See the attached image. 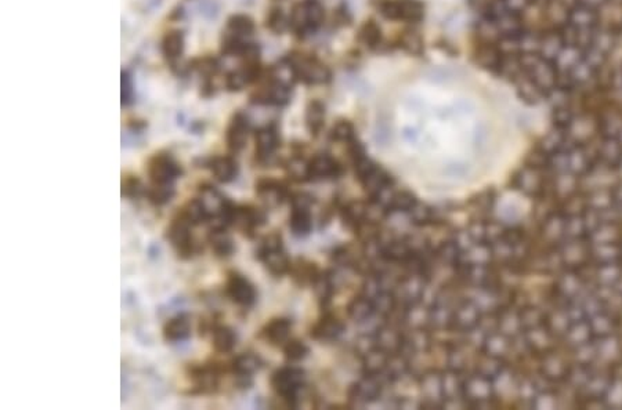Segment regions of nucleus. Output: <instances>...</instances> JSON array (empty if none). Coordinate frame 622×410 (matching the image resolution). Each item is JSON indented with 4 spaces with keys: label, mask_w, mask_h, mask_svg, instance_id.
<instances>
[{
    "label": "nucleus",
    "mask_w": 622,
    "mask_h": 410,
    "mask_svg": "<svg viewBox=\"0 0 622 410\" xmlns=\"http://www.w3.org/2000/svg\"><path fill=\"white\" fill-rule=\"evenodd\" d=\"M258 259L263 263L268 272L274 276H283L290 271V260L288 257L283 237L280 234H270L264 237L258 247Z\"/></svg>",
    "instance_id": "f257e3e1"
},
{
    "label": "nucleus",
    "mask_w": 622,
    "mask_h": 410,
    "mask_svg": "<svg viewBox=\"0 0 622 410\" xmlns=\"http://www.w3.org/2000/svg\"><path fill=\"white\" fill-rule=\"evenodd\" d=\"M305 370L296 366H285L271 376V387L289 406H296L299 394L305 388Z\"/></svg>",
    "instance_id": "f03ea898"
},
{
    "label": "nucleus",
    "mask_w": 622,
    "mask_h": 410,
    "mask_svg": "<svg viewBox=\"0 0 622 410\" xmlns=\"http://www.w3.org/2000/svg\"><path fill=\"white\" fill-rule=\"evenodd\" d=\"M290 29L305 38L315 32L324 21V9L315 0H305L297 3L290 13Z\"/></svg>",
    "instance_id": "7ed1b4c3"
},
{
    "label": "nucleus",
    "mask_w": 622,
    "mask_h": 410,
    "mask_svg": "<svg viewBox=\"0 0 622 410\" xmlns=\"http://www.w3.org/2000/svg\"><path fill=\"white\" fill-rule=\"evenodd\" d=\"M147 173L152 185H169L183 176V169L169 152H158L148 161Z\"/></svg>",
    "instance_id": "20e7f679"
},
{
    "label": "nucleus",
    "mask_w": 622,
    "mask_h": 410,
    "mask_svg": "<svg viewBox=\"0 0 622 410\" xmlns=\"http://www.w3.org/2000/svg\"><path fill=\"white\" fill-rule=\"evenodd\" d=\"M381 13L387 20L419 23L425 16V6L419 0H387L381 6Z\"/></svg>",
    "instance_id": "39448f33"
},
{
    "label": "nucleus",
    "mask_w": 622,
    "mask_h": 410,
    "mask_svg": "<svg viewBox=\"0 0 622 410\" xmlns=\"http://www.w3.org/2000/svg\"><path fill=\"white\" fill-rule=\"evenodd\" d=\"M190 227H192L191 224L180 216L173 220V222L169 225L167 237L179 257L181 259H191L199 250L198 244L192 238Z\"/></svg>",
    "instance_id": "423d86ee"
},
{
    "label": "nucleus",
    "mask_w": 622,
    "mask_h": 410,
    "mask_svg": "<svg viewBox=\"0 0 622 410\" xmlns=\"http://www.w3.org/2000/svg\"><path fill=\"white\" fill-rule=\"evenodd\" d=\"M267 216L264 210L251 206V205H236L231 210L230 225H234L241 232L249 238H252L258 228H260L265 222Z\"/></svg>",
    "instance_id": "0eeeda50"
},
{
    "label": "nucleus",
    "mask_w": 622,
    "mask_h": 410,
    "mask_svg": "<svg viewBox=\"0 0 622 410\" xmlns=\"http://www.w3.org/2000/svg\"><path fill=\"white\" fill-rule=\"evenodd\" d=\"M289 61L295 68L297 80H302L307 85H322L330 82L331 79L330 70L315 58L296 55L290 57Z\"/></svg>",
    "instance_id": "6e6552de"
},
{
    "label": "nucleus",
    "mask_w": 622,
    "mask_h": 410,
    "mask_svg": "<svg viewBox=\"0 0 622 410\" xmlns=\"http://www.w3.org/2000/svg\"><path fill=\"white\" fill-rule=\"evenodd\" d=\"M226 293L236 304L243 308H251L258 298L255 286L238 272H228Z\"/></svg>",
    "instance_id": "1a4fd4ad"
},
{
    "label": "nucleus",
    "mask_w": 622,
    "mask_h": 410,
    "mask_svg": "<svg viewBox=\"0 0 622 410\" xmlns=\"http://www.w3.org/2000/svg\"><path fill=\"white\" fill-rule=\"evenodd\" d=\"M419 387L423 398L422 406L426 409H441L446 406L444 395H443V384H441V373L431 370L421 376Z\"/></svg>",
    "instance_id": "9d476101"
},
{
    "label": "nucleus",
    "mask_w": 622,
    "mask_h": 410,
    "mask_svg": "<svg viewBox=\"0 0 622 410\" xmlns=\"http://www.w3.org/2000/svg\"><path fill=\"white\" fill-rule=\"evenodd\" d=\"M383 389V380L376 376L364 374L349 389V398L356 405H365L375 402L381 398Z\"/></svg>",
    "instance_id": "9b49d317"
},
{
    "label": "nucleus",
    "mask_w": 622,
    "mask_h": 410,
    "mask_svg": "<svg viewBox=\"0 0 622 410\" xmlns=\"http://www.w3.org/2000/svg\"><path fill=\"white\" fill-rule=\"evenodd\" d=\"M289 98L290 87L274 79H270L268 83H265L253 93L252 102L262 107H284L289 102Z\"/></svg>",
    "instance_id": "f8f14e48"
},
{
    "label": "nucleus",
    "mask_w": 622,
    "mask_h": 410,
    "mask_svg": "<svg viewBox=\"0 0 622 410\" xmlns=\"http://www.w3.org/2000/svg\"><path fill=\"white\" fill-rule=\"evenodd\" d=\"M342 174V165L328 153H318L309 161V181L336 180Z\"/></svg>",
    "instance_id": "ddd939ff"
},
{
    "label": "nucleus",
    "mask_w": 622,
    "mask_h": 410,
    "mask_svg": "<svg viewBox=\"0 0 622 410\" xmlns=\"http://www.w3.org/2000/svg\"><path fill=\"white\" fill-rule=\"evenodd\" d=\"M256 193L265 207L274 209L281 206L290 198L287 185L274 178H262L256 183Z\"/></svg>",
    "instance_id": "4468645a"
},
{
    "label": "nucleus",
    "mask_w": 622,
    "mask_h": 410,
    "mask_svg": "<svg viewBox=\"0 0 622 410\" xmlns=\"http://www.w3.org/2000/svg\"><path fill=\"white\" fill-rule=\"evenodd\" d=\"M256 156L260 162L270 161L280 146V133L274 123H268L256 131Z\"/></svg>",
    "instance_id": "2eb2a0df"
},
{
    "label": "nucleus",
    "mask_w": 622,
    "mask_h": 410,
    "mask_svg": "<svg viewBox=\"0 0 622 410\" xmlns=\"http://www.w3.org/2000/svg\"><path fill=\"white\" fill-rule=\"evenodd\" d=\"M249 129H251L249 118L242 112H237L230 122V124L227 127V133H226L227 146L231 152L237 153L245 148L246 141H248Z\"/></svg>",
    "instance_id": "dca6fc26"
},
{
    "label": "nucleus",
    "mask_w": 622,
    "mask_h": 410,
    "mask_svg": "<svg viewBox=\"0 0 622 410\" xmlns=\"http://www.w3.org/2000/svg\"><path fill=\"white\" fill-rule=\"evenodd\" d=\"M340 217L344 225L356 232H359L362 228L369 224L368 218V202H347L340 206Z\"/></svg>",
    "instance_id": "f3484780"
},
{
    "label": "nucleus",
    "mask_w": 622,
    "mask_h": 410,
    "mask_svg": "<svg viewBox=\"0 0 622 410\" xmlns=\"http://www.w3.org/2000/svg\"><path fill=\"white\" fill-rule=\"evenodd\" d=\"M344 332L343 322L335 315L325 314L311 329V338L318 341L331 342L340 338Z\"/></svg>",
    "instance_id": "a211bd4d"
},
{
    "label": "nucleus",
    "mask_w": 622,
    "mask_h": 410,
    "mask_svg": "<svg viewBox=\"0 0 622 410\" xmlns=\"http://www.w3.org/2000/svg\"><path fill=\"white\" fill-rule=\"evenodd\" d=\"M359 183L362 184L365 193H368L369 199L375 198L376 195H379L386 188L394 185L393 177L379 165H376L374 170L371 173H368Z\"/></svg>",
    "instance_id": "6ab92c4d"
},
{
    "label": "nucleus",
    "mask_w": 622,
    "mask_h": 410,
    "mask_svg": "<svg viewBox=\"0 0 622 410\" xmlns=\"http://www.w3.org/2000/svg\"><path fill=\"white\" fill-rule=\"evenodd\" d=\"M208 166L212 170L216 180L223 184H228L234 181L238 176V163L233 156L228 155L215 156L209 159Z\"/></svg>",
    "instance_id": "aec40b11"
},
{
    "label": "nucleus",
    "mask_w": 622,
    "mask_h": 410,
    "mask_svg": "<svg viewBox=\"0 0 622 410\" xmlns=\"http://www.w3.org/2000/svg\"><path fill=\"white\" fill-rule=\"evenodd\" d=\"M191 336V320L186 314H179L169 319L164 326V338L168 342L186 341Z\"/></svg>",
    "instance_id": "412c9836"
},
{
    "label": "nucleus",
    "mask_w": 622,
    "mask_h": 410,
    "mask_svg": "<svg viewBox=\"0 0 622 410\" xmlns=\"http://www.w3.org/2000/svg\"><path fill=\"white\" fill-rule=\"evenodd\" d=\"M218 369L212 365H202L191 369V380L199 392H212L218 384Z\"/></svg>",
    "instance_id": "4be33fe9"
},
{
    "label": "nucleus",
    "mask_w": 622,
    "mask_h": 410,
    "mask_svg": "<svg viewBox=\"0 0 622 410\" xmlns=\"http://www.w3.org/2000/svg\"><path fill=\"white\" fill-rule=\"evenodd\" d=\"M290 330H292V320L290 319L275 318V319H271L264 326L262 336L273 345H283L289 340Z\"/></svg>",
    "instance_id": "5701e85b"
},
{
    "label": "nucleus",
    "mask_w": 622,
    "mask_h": 410,
    "mask_svg": "<svg viewBox=\"0 0 622 410\" xmlns=\"http://www.w3.org/2000/svg\"><path fill=\"white\" fill-rule=\"evenodd\" d=\"M390 358V354H387L386 351H383L379 347H374L369 351H367L362 355V372L364 374L368 376H376V377H383L384 369L387 366ZM383 380V379H382Z\"/></svg>",
    "instance_id": "b1692460"
},
{
    "label": "nucleus",
    "mask_w": 622,
    "mask_h": 410,
    "mask_svg": "<svg viewBox=\"0 0 622 410\" xmlns=\"http://www.w3.org/2000/svg\"><path fill=\"white\" fill-rule=\"evenodd\" d=\"M347 315L350 319H353L357 323L369 322L374 318V315H376L374 300L364 294H359L349 303Z\"/></svg>",
    "instance_id": "393cba45"
},
{
    "label": "nucleus",
    "mask_w": 622,
    "mask_h": 410,
    "mask_svg": "<svg viewBox=\"0 0 622 410\" xmlns=\"http://www.w3.org/2000/svg\"><path fill=\"white\" fill-rule=\"evenodd\" d=\"M180 217L184 218L191 225H199L202 222L212 221V213L202 198H195L186 203V206L181 209Z\"/></svg>",
    "instance_id": "a878e982"
},
{
    "label": "nucleus",
    "mask_w": 622,
    "mask_h": 410,
    "mask_svg": "<svg viewBox=\"0 0 622 410\" xmlns=\"http://www.w3.org/2000/svg\"><path fill=\"white\" fill-rule=\"evenodd\" d=\"M208 242L217 257H228L234 253L236 246L231 237L227 234V228L212 227L208 235Z\"/></svg>",
    "instance_id": "bb28decb"
},
{
    "label": "nucleus",
    "mask_w": 622,
    "mask_h": 410,
    "mask_svg": "<svg viewBox=\"0 0 622 410\" xmlns=\"http://www.w3.org/2000/svg\"><path fill=\"white\" fill-rule=\"evenodd\" d=\"M262 360L252 354V352H245L237 355L233 361H231V372L236 373L241 379H246L251 377L253 373H256L260 367H262Z\"/></svg>",
    "instance_id": "cd10ccee"
},
{
    "label": "nucleus",
    "mask_w": 622,
    "mask_h": 410,
    "mask_svg": "<svg viewBox=\"0 0 622 410\" xmlns=\"http://www.w3.org/2000/svg\"><path fill=\"white\" fill-rule=\"evenodd\" d=\"M315 297L321 306H328L334 297L335 293V284L334 276L330 272H321L315 276L314 282L311 284Z\"/></svg>",
    "instance_id": "c85d7f7f"
},
{
    "label": "nucleus",
    "mask_w": 622,
    "mask_h": 410,
    "mask_svg": "<svg viewBox=\"0 0 622 410\" xmlns=\"http://www.w3.org/2000/svg\"><path fill=\"white\" fill-rule=\"evenodd\" d=\"M289 228L296 237H306L312 230V216L311 209L303 207H292V213L289 217Z\"/></svg>",
    "instance_id": "c756f323"
},
{
    "label": "nucleus",
    "mask_w": 622,
    "mask_h": 410,
    "mask_svg": "<svg viewBox=\"0 0 622 410\" xmlns=\"http://www.w3.org/2000/svg\"><path fill=\"white\" fill-rule=\"evenodd\" d=\"M162 53L169 63L179 60L184 50V35L180 31H172L165 35L162 41Z\"/></svg>",
    "instance_id": "7c9ffc66"
},
{
    "label": "nucleus",
    "mask_w": 622,
    "mask_h": 410,
    "mask_svg": "<svg viewBox=\"0 0 622 410\" xmlns=\"http://www.w3.org/2000/svg\"><path fill=\"white\" fill-rule=\"evenodd\" d=\"M212 338H214V347H215L216 351L220 354L231 352L237 344L236 332L226 325L215 326V329L212 332Z\"/></svg>",
    "instance_id": "2f4dec72"
},
{
    "label": "nucleus",
    "mask_w": 622,
    "mask_h": 410,
    "mask_svg": "<svg viewBox=\"0 0 622 410\" xmlns=\"http://www.w3.org/2000/svg\"><path fill=\"white\" fill-rule=\"evenodd\" d=\"M325 124V107L320 101H311L306 109V126L311 136L317 137Z\"/></svg>",
    "instance_id": "473e14b6"
},
{
    "label": "nucleus",
    "mask_w": 622,
    "mask_h": 410,
    "mask_svg": "<svg viewBox=\"0 0 622 410\" xmlns=\"http://www.w3.org/2000/svg\"><path fill=\"white\" fill-rule=\"evenodd\" d=\"M475 319H476V311L472 304L469 303L459 304L455 310H453L451 328H454L456 330L470 329L475 325Z\"/></svg>",
    "instance_id": "72a5a7b5"
},
{
    "label": "nucleus",
    "mask_w": 622,
    "mask_h": 410,
    "mask_svg": "<svg viewBox=\"0 0 622 410\" xmlns=\"http://www.w3.org/2000/svg\"><path fill=\"white\" fill-rule=\"evenodd\" d=\"M434 259H437L444 266H458L460 261V250L455 241H443L434 247Z\"/></svg>",
    "instance_id": "f704fd0d"
},
{
    "label": "nucleus",
    "mask_w": 622,
    "mask_h": 410,
    "mask_svg": "<svg viewBox=\"0 0 622 410\" xmlns=\"http://www.w3.org/2000/svg\"><path fill=\"white\" fill-rule=\"evenodd\" d=\"M408 216L412 220V222L418 227H426V225H433L437 222L436 209L426 203H421V202H418L413 206V209L408 213Z\"/></svg>",
    "instance_id": "c9c22d12"
},
{
    "label": "nucleus",
    "mask_w": 622,
    "mask_h": 410,
    "mask_svg": "<svg viewBox=\"0 0 622 410\" xmlns=\"http://www.w3.org/2000/svg\"><path fill=\"white\" fill-rule=\"evenodd\" d=\"M359 39L365 48H379L382 42V31L376 23L367 21L359 29Z\"/></svg>",
    "instance_id": "e433bc0d"
},
{
    "label": "nucleus",
    "mask_w": 622,
    "mask_h": 410,
    "mask_svg": "<svg viewBox=\"0 0 622 410\" xmlns=\"http://www.w3.org/2000/svg\"><path fill=\"white\" fill-rule=\"evenodd\" d=\"M293 274V278L300 285H311L315 279V276L320 274V269L314 264L307 263L305 260H299L296 264L290 266V271Z\"/></svg>",
    "instance_id": "4c0bfd02"
},
{
    "label": "nucleus",
    "mask_w": 622,
    "mask_h": 410,
    "mask_svg": "<svg viewBox=\"0 0 622 410\" xmlns=\"http://www.w3.org/2000/svg\"><path fill=\"white\" fill-rule=\"evenodd\" d=\"M287 171L295 181H309V161H306L303 156H293L287 163Z\"/></svg>",
    "instance_id": "58836bf2"
},
{
    "label": "nucleus",
    "mask_w": 622,
    "mask_h": 410,
    "mask_svg": "<svg viewBox=\"0 0 622 410\" xmlns=\"http://www.w3.org/2000/svg\"><path fill=\"white\" fill-rule=\"evenodd\" d=\"M419 200L409 191H396L390 203V212L409 213Z\"/></svg>",
    "instance_id": "ea45409f"
},
{
    "label": "nucleus",
    "mask_w": 622,
    "mask_h": 410,
    "mask_svg": "<svg viewBox=\"0 0 622 410\" xmlns=\"http://www.w3.org/2000/svg\"><path fill=\"white\" fill-rule=\"evenodd\" d=\"M331 139L337 143L350 144L356 141V129L349 121H339L331 130Z\"/></svg>",
    "instance_id": "a19ab883"
},
{
    "label": "nucleus",
    "mask_w": 622,
    "mask_h": 410,
    "mask_svg": "<svg viewBox=\"0 0 622 410\" xmlns=\"http://www.w3.org/2000/svg\"><path fill=\"white\" fill-rule=\"evenodd\" d=\"M400 46L411 55H421L425 51L422 36L415 31H406L400 36Z\"/></svg>",
    "instance_id": "79ce46f5"
},
{
    "label": "nucleus",
    "mask_w": 622,
    "mask_h": 410,
    "mask_svg": "<svg viewBox=\"0 0 622 410\" xmlns=\"http://www.w3.org/2000/svg\"><path fill=\"white\" fill-rule=\"evenodd\" d=\"M147 196L152 205L164 206L170 202L172 198L174 196V185L173 184H169V185H152L151 184L149 190H147Z\"/></svg>",
    "instance_id": "37998d69"
},
{
    "label": "nucleus",
    "mask_w": 622,
    "mask_h": 410,
    "mask_svg": "<svg viewBox=\"0 0 622 410\" xmlns=\"http://www.w3.org/2000/svg\"><path fill=\"white\" fill-rule=\"evenodd\" d=\"M267 28L271 32L281 35L290 28V18H288L281 9H273L267 16Z\"/></svg>",
    "instance_id": "c03bdc74"
},
{
    "label": "nucleus",
    "mask_w": 622,
    "mask_h": 410,
    "mask_svg": "<svg viewBox=\"0 0 622 410\" xmlns=\"http://www.w3.org/2000/svg\"><path fill=\"white\" fill-rule=\"evenodd\" d=\"M284 354L289 362H299L309 354V347L300 340H288L284 344Z\"/></svg>",
    "instance_id": "a18cd8bd"
},
{
    "label": "nucleus",
    "mask_w": 622,
    "mask_h": 410,
    "mask_svg": "<svg viewBox=\"0 0 622 410\" xmlns=\"http://www.w3.org/2000/svg\"><path fill=\"white\" fill-rule=\"evenodd\" d=\"M143 195H147V190L144 188L143 183L135 177V176H126L122 180V196L129 199H137Z\"/></svg>",
    "instance_id": "49530a36"
},
{
    "label": "nucleus",
    "mask_w": 622,
    "mask_h": 410,
    "mask_svg": "<svg viewBox=\"0 0 622 410\" xmlns=\"http://www.w3.org/2000/svg\"><path fill=\"white\" fill-rule=\"evenodd\" d=\"M194 68L201 73L206 80H209V77L215 76L217 71H218L220 64H218V61L216 58L205 57V58L196 60L195 64H194Z\"/></svg>",
    "instance_id": "de8ad7c7"
},
{
    "label": "nucleus",
    "mask_w": 622,
    "mask_h": 410,
    "mask_svg": "<svg viewBox=\"0 0 622 410\" xmlns=\"http://www.w3.org/2000/svg\"><path fill=\"white\" fill-rule=\"evenodd\" d=\"M135 102V85L129 71H122V105L130 107Z\"/></svg>",
    "instance_id": "09e8293b"
}]
</instances>
